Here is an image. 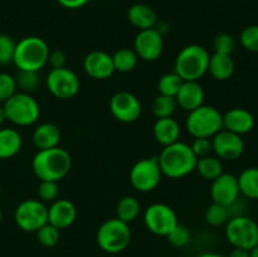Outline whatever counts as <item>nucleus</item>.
<instances>
[{"mask_svg":"<svg viewBox=\"0 0 258 257\" xmlns=\"http://www.w3.org/2000/svg\"><path fill=\"white\" fill-rule=\"evenodd\" d=\"M134 50L139 58L153 62L160 58L164 50V38L155 28L139 30L134 40Z\"/></svg>","mask_w":258,"mask_h":257,"instance_id":"nucleus-15","label":"nucleus"},{"mask_svg":"<svg viewBox=\"0 0 258 257\" xmlns=\"http://www.w3.org/2000/svg\"><path fill=\"white\" fill-rule=\"evenodd\" d=\"M22 135L15 128H0V159L15 156L22 149Z\"/></svg>","mask_w":258,"mask_h":257,"instance_id":"nucleus-25","label":"nucleus"},{"mask_svg":"<svg viewBox=\"0 0 258 257\" xmlns=\"http://www.w3.org/2000/svg\"><path fill=\"white\" fill-rule=\"evenodd\" d=\"M236 63L229 54L213 53L209 58L208 72L216 81H227L233 76Z\"/></svg>","mask_w":258,"mask_h":257,"instance_id":"nucleus-24","label":"nucleus"},{"mask_svg":"<svg viewBox=\"0 0 258 257\" xmlns=\"http://www.w3.org/2000/svg\"><path fill=\"white\" fill-rule=\"evenodd\" d=\"M183 78L179 75H176L175 72L165 73L160 77L158 82V90L159 95H165V96H171V97H175L178 91L180 90L181 85H183Z\"/></svg>","mask_w":258,"mask_h":257,"instance_id":"nucleus-31","label":"nucleus"},{"mask_svg":"<svg viewBox=\"0 0 258 257\" xmlns=\"http://www.w3.org/2000/svg\"><path fill=\"white\" fill-rule=\"evenodd\" d=\"M96 239L100 248L107 253L122 252L130 244V226L118 218L107 219L98 227Z\"/></svg>","mask_w":258,"mask_h":257,"instance_id":"nucleus-7","label":"nucleus"},{"mask_svg":"<svg viewBox=\"0 0 258 257\" xmlns=\"http://www.w3.org/2000/svg\"><path fill=\"white\" fill-rule=\"evenodd\" d=\"M83 70L93 80H106L115 72L112 55L103 50L90 52L83 59Z\"/></svg>","mask_w":258,"mask_h":257,"instance_id":"nucleus-17","label":"nucleus"},{"mask_svg":"<svg viewBox=\"0 0 258 257\" xmlns=\"http://www.w3.org/2000/svg\"><path fill=\"white\" fill-rule=\"evenodd\" d=\"M66 62H67V57H66L63 50L55 49L49 52V55H48V63H49V66L52 68L66 67Z\"/></svg>","mask_w":258,"mask_h":257,"instance_id":"nucleus-42","label":"nucleus"},{"mask_svg":"<svg viewBox=\"0 0 258 257\" xmlns=\"http://www.w3.org/2000/svg\"><path fill=\"white\" fill-rule=\"evenodd\" d=\"M49 52V47L44 39L34 35L25 37L15 45L13 63L18 70L38 72L48 63Z\"/></svg>","mask_w":258,"mask_h":257,"instance_id":"nucleus-4","label":"nucleus"},{"mask_svg":"<svg viewBox=\"0 0 258 257\" xmlns=\"http://www.w3.org/2000/svg\"><path fill=\"white\" fill-rule=\"evenodd\" d=\"M181 128L178 121L173 117L156 118L153 126V135L160 145L168 146L179 141Z\"/></svg>","mask_w":258,"mask_h":257,"instance_id":"nucleus-21","label":"nucleus"},{"mask_svg":"<svg viewBox=\"0 0 258 257\" xmlns=\"http://www.w3.org/2000/svg\"><path fill=\"white\" fill-rule=\"evenodd\" d=\"M37 239L42 246L44 247H53L59 241V229L57 227L52 226L50 223H45L44 226L40 227L37 232Z\"/></svg>","mask_w":258,"mask_h":257,"instance_id":"nucleus-34","label":"nucleus"},{"mask_svg":"<svg viewBox=\"0 0 258 257\" xmlns=\"http://www.w3.org/2000/svg\"><path fill=\"white\" fill-rule=\"evenodd\" d=\"M239 193L248 199H258V168H247L237 176Z\"/></svg>","mask_w":258,"mask_h":257,"instance_id":"nucleus-26","label":"nucleus"},{"mask_svg":"<svg viewBox=\"0 0 258 257\" xmlns=\"http://www.w3.org/2000/svg\"><path fill=\"white\" fill-rule=\"evenodd\" d=\"M212 148L217 158L221 160H237L244 151V141L241 135L222 128L212 138Z\"/></svg>","mask_w":258,"mask_h":257,"instance_id":"nucleus-14","label":"nucleus"},{"mask_svg":"<svg viewBox=\"0 0 258 257\" xmlns=\"http://www.w3.org/2000/svg\"><path fill=\"white\" fill-rule=\"evenodd\" d=\"M239 42L248 52L258 53V25L252 24L244 28L239 34Z\"/></svg>","mask_w":258,"mask_h":257,"instance_id":"nucleus-35","label":"nucleus"},{"mask_svg":"<svg viewBox=\"0 0 258 257\" xmlns=\"http://www.w3.org/2000/svg\"><path fill=\"white\" fill-rule=\"evenodd\" d=\"M2 221H3V212L2 209H0V223H2Z\"/></svg>","mask_w":258,"mask_h":257,"instance_id":"nucleus-49","label":"nucleus"},{"mask_svg":"<svg viewBox=\"0 0 258 257\" xmlns=\"http://www.w3.org/2000/svg\"><path fill=\"white\" fill-rule=\"evenodd\" d=\"M60 141V130L52 122L40 123L33 131V144L38 150H45L58 146Z\"/></svg>","mask_w":258,"mask_h":257,"instance_id":"nucleus-23","label":"nucleus"},{"mask_svg":"<svg viewBox=\"0 0 258 257\" xmlns=\"http://www.w3.org/2000/svg\"><path fill=\"white\" fill-rule=\"evenodd\" d=\"M196 170L198 171L202 178L207 180H214L223 173V164L216 155H208L204 158H199L197 160Z\"/></svg>","mask_w":258,"mask_h":257,"instance_id":"nucleus-27","label":"nucleus"},{"mask_svg":"<svg viewBox=\"0 0 258 257\" xmlns=\"http://www.w3.org/2000/svg\"><path fill=\"white\" fill-rule=\"evenodd\" d=\"M48 91L59 100L75 97L80 91V78L67 67L50 68L45 78Z\"/></svg>","mask_w":258,"mask_h":257,"instance_id":"nucleus-11","label":"nucleus"},{"mask_svg":"<svg viewBox=\"0 0 258 257\" xmlns=\"http://www.w3.org/2000/svg\"><path fill=\"white\" fill-rule=\"evenodd\" d=\"M0 194H2V186H0Z\"/></svg>","mask_w":258,"mask_h":257,"instance_id":"nucleus-50","label":"nucleus"},{"mask_svg":"<svg viewBox=\"0 0 258 257\" xmlns=\"http://www.w3.org/2000/svg\"><path fill=\"white\" fill-rule=\"evenodd\" d=\"M57 2L67 9H78L87 4L90 0H57Z\"/></svg>","mask_w":258,"mask_h":257,"instance_id":"nucleus-43","label":"nucleus"},{"mask_svg":"<svg viewBox=\"0 0 258 257\" xmlns=\"http://www.w3.org/2000/svg\"><path fill=\"white\" fill-rule=\"evenodd\" d=\"M7 120L17 126H30L40 116V106L30 93L15 92L3 105Z\"/></svg>","mask_w":258,"mask_h":257,"instance_id":"nucleus-6","label":"nucleus"},{"mask_svg":"<svg viewBox=\"0 0 258 257\" xmlns=\"http://www.w3.org/2000/svg\"><path fill=\"white\" fill-rule=\"evenodd\" d=\"M198 257H226L223 254H219V253H202L199 254Z\"/></svg>","mask_w":258,"mask_h":257,"instance_id":"nucleus-47","label":"nucleus"},{"mask_svg":"<svg viewBox=\"0 0 258 257\" xmlns=\"http://www.w3.org/2000/svg\"><path fill=\"white\" fill-rule=\"evenodd\" d=\"M154 28H155V29L158 30V32L163 35V37L169 32V30H170V25H169V23H166V22H156L155 27Z\"/></svg>","mask_w":258,"mask_h":257,"instance_id":"nucleus-45","label":"nucleus"},{"mask_svg":"<svg viewBox=\"0 0 258 257\" xmlns=\"http://www.w3.org/2000/svg\"><path fill=\"white\" fill-rule=\"evenodd\" d=\"M185 127L194 139H212L223 128V113L214 106L202 105L188 113Z\"/></svg>","mask_w":258,"mask_h":257,"instance_id":"nucleus-5","label":"nucleus"},{"mask_svg":"<svg viewBox=\"0 0 258 257\" xmlns=\"http://www.w3.org/2000/svg\"><path fill=\"white\" fill-rule=\"evenodd\" d=\"M17 226L24 232H37L48 223V207L39 199H25L14 212Z\"/></svg>","mask_w":258,"mask_h":257,"instance_id":"nucleus-10","label":"nucleus"},{"mask_svg":"<svg viewBox=\"0 0 258 257\" xmlns=\"http://www.w3.org/2000/svg\"><path fill=\"white\" fill-rule=\"evenodd\" d=\"M229 219V213L227 206L219 203H212L206 211V221L207 223L213 227L222 226L227 223Z\"/></svg>","mask_w":258,"mask_h":257,"instance_id":"nucleus-33","label":"nucleus"},{"mask_svg":"<svg viewBox=\"0 0 258 257\" xmlns=\"http://www.w3.org/2000/svg\"><path fill=\"white\" fill-rule=\"evenodd\" d=\"M127 19L130 24L139 30L154 28L158 22L155 10L149 5L143 4V3L131 5L127 12Z\"/></svg>","mask_w":258,"mask_h":257,"instance_id":"nucleus-22","label":"nucleus"},{"mask_svg":"<svg viewBox=\"0 0 258 257\" xmlns=\"http://www.w3.org/2000/svg\"><path fill=\"white\" fill-rule=\"evenodd\" d=\"M209 58L211 54L203 45L189 44L176 55L174 72L183 81H199L208 72Z\"/></svg>","mask_w":258,"mask_h":257,"instance_id":"nucleus-3","label":"nucleus"},{"mask_svg":"<svg viewBox=\"0 0 258 257\" xmlns=\"http://www.w3.org/2000/svg\"><path fill=\"white\" fill-rule=\"evenodd\" d=\"M249 257H258V244L252 249H249Z\"/></svg>","mask_w":258,"mask_h":257,"instance_id":"nucleus-48","label":"nucleus"},{"mask_svg":"<svg viewBox=\"0 0 258 257\" xmlns=\"http://www.w3.org/2000/svg\"><path fill=\"white\" fill-rule=\"evenodd\" d=\"M213 48L214 53L232 55V53L236 49V40H234L232 34H228V33H219L214 38Z\"/></svg>","mask_w":258,"mask_h":257,"instance_id":"nucleus-37","label":"nucleus"},{"mask_svg":"<svg viewBox=\"0 0 258 257\" xmlns=\"http://www.w3.org/2000/svg\"><path fill=\"white\" fill-rule=\"evenodd\" d=\"M138 59L139 57L135 50L128 49V48H121V49L116 50L112 55L115 71L121 73L131 72L138 65Z\"/></svg>","mask_w":258,"mask_h":257,"instance_id":"nucleus-29","label":"nucleus"},{"mask_svg":"<svg viewBox=\"0 0 258 257\" xmlns=\"http://www.w3.org/2000/svg\"><path fill=\"white\" fill-rule=\"evenodd\" d=\"M190 231L186 226L184 224L178 223L166 236L168 241L170 242V244H173L174 247H184L189 243L190 241Z\"/></svg>","mask_w":258,"mask_h":257,"instance_id":"nucleus-36","label":"nucleus"},{"mask_svg":"<svg viewBox=\"0 0 258 257\" xmlns=\"http://www.w3.org/2000/svg\"><path fill=\"white\" fill-rule=\"evenodd\" d=\"M190 146L198 159L204 158V156H208L211 155V153H213V148H212V139L196 138Z\"/></svg>","mask_w":258,"mask_h":257,"instance_id":"nucleus-41","label":"nucleus"},{"mask_svg":"<svg viewBox=\"0 0 258 257\" xmlns=\"http://www.w3.org/2000/svg\"><path fill=\"white\" fill-rule=\"evenodd\" d=\"M198 158L189 144L176 141L171 145L164 146L158 156L159 166L163 175L171 179H180L196 170Z\"/></svg>","mask_w":258,"mask_h":257,"instance_id":"nucleus-1","label":"nucleus"},{"mask_svg":"<svg viewBox=\"0 0 258 257\" xmlns=\"http://www.w3.org/2000/svg\"><path fill=\"white\" fill-rule=\"evenodd\" d=\"M161 176H163V173L159 166L158 156L140 159L134 164L128 174L133 188L141 193L154 190L160 183Z\"/></svg>","mask_w":258,"mask_h":257,"instance_id":"nucleus-9","label":"nucleus"},{"mask_svg":"<svg viewBox=\"0 0 258 257\" xmlns=\"http://www.w3.org/2000/svg\"><path fill=\"white\" fill-rule=\"evenodd\" d=\"M176 107H178V103H176L175 97L159 95L154 98L151 111L156 118L173 117V113L175 112Z\"/></svg>","mask_w":258,"mask_h":257,"instance_id":"nucleus-30","label":"nucleus"},{"mask_svg":"<svg viewBox=\"0 0 258 257\" xmlns=\"http://www.w3.org/2000/svg\"><path fill=\"white\" fill-rule=\"evenodd\" d=\"M110 111L117 121L130 123L140 117L143 107L140 100L134 93L120 91L111 97Z\"/></svg>","mask_w":258,"mask_h":257,"instance_id":"nucleus-13","label":"nucleus"},{"mask_svg":"<svg viewBox=\"0 0 258 257\" xmlns=\"http://www.w3.org/2000/svg\"><path fill=\"white\" fill-rule=\"evenodd\" d=\"M17 90L18 87L14 76L7 72L0 73V102L4 103L5 101L9 100L17 92Z\"/></svg>","mask_w":258,"mask_h":257,"instance_id":"nucleus-40","label":"nucleus"},{"mask_svg":"<svg viewBox=\"0 0 258 257\" xmlns=\"http://www.w3.org/2000/svg\"><path fill=\"white\" fill-rule=\"evenodd\" d=\"M76 218L77 208L68 199H55L48 208V223L57 227L59 231L72 226Z\"/></svg>","mask_w":258,"mask_h":257,"instance_id":"nucleus-18","label":"nucleus"},{"mask_svg":"<svg viewBox=\"0 0 258 257\" xmlns=\"http://www.w3.org/2000/svg\"><path fill=\"white\" fill-rule=\"evenodd\" d=\"M39 75L35 71H22L18 70L15 76L17 87L20 88V92L30 93L39 86Z\"/></svg>","mask_w":258,"mask_h":257,"instance_id":"nucleus-32","label":"nucleus"},{"mask_svg":"<svg viewBox=\"0 0 258 257\" xmlns=\"http://www.w3.org/2000/svg\"><path fill=\"white\" fill-rule=\"evenodd\" d=\"M226 237L233 247L249 251L258 244V224L248 216L232 217L226 224Z\"/></svg>","mask_w":258,"mask_h":257,"instance_id":"nucleus-8","label":"nucleus"},{"mask_svg":"<svg viewBox=\"0 0 258 257\" xmlns=\"http://www.w3.org/2000/svg\"><path fill=\"white\" fill-rule=\"evenodd\" d=\"M17 43L10 35L0 33V65H9L14 59V52Z\"/></svg>","mask_w":258,"mask_h":257,"instance_id":"nucleus-38","label":"nucleus"},{"mask_svg":"<svg viewBox=\"0 0 258 257\" xmlns=\"http://www.w3.org/2000/svg\"><path fill=\"white\" fill-rule=\"evenodd\" d=\"M239 186L237 176L229 173H222L218 178L212 180L211 196L214 203L228 207L239 198Z\"/></svg>","mask_w":258,"mask_h":257,"instance_id":"nucleus-16","label":"nucleus"},{"mask_svg":"<svg viewBox=\"0 0 258 257\" xmlns=\"http://www.w3.org/2000/svg\"><path fill=\"white\" fill-rule=\"evenodd\" d=\"M204 97L206 93L198 81H184L180 90L176 93L175 100L179 107L190 112L204 105Z\"/></svg>","mask_w":258,"mask_h":257,"instance_id":"nucleus-20","label":"nucleus"},{"mask_svg":"<svg viewBox=\"0 0 258 257\" xmlns=\"http://www.w3.org/2000/svg\"><path fill=\"white\" fill-rule=\"evenodd\" d=\"M32 168L39 180L59 181L70 173L72 158L67 150L59 146L38 150L33 156Z\"/></svg>","mask_w":258,"mask_h":257,"instance_id":"nucleus-2","label":"nucleus"},{"mask_svg":"<svg viewBox=\"0 0 258 257\" xmlns=\"http://www.w3.org/2000/svg\"><path fill=\"white\" fill-rule=\"evenodd\" d=\"M254 127V116L251 111L243 107H234L227 111L223 115V128L237 134L244 135Z\"/></svg>","mask_w":258,"mask_h":257,"instance_id":"nucleus-19","label":"nucleus"},{"mask_svg":"<svg viewBox=\"0 0 258 257\" xmlns=\"http://www.w3.org/2000/svg\"><path fill=\"white\" fill-rule=\"evenodd\" d=\"M141 211V204L135 197H123L118 201L117 206H116V218L121 219V221L130 223V222L135 221L139 217Z\"/></svg>","mask_w":258,"mask_h":257,"instance_id":"nucleus-28","label":"nucleus"},{"mask_svg":"<svg viewBox=\"0 0 258 257\" xmlns=\"http://www.w3.org/2000/svg\"><path fill=\"white\" fill-rule=\"evenodd\" d=\"M228 257H249V251L244 248H238V247H233Z\"/></svg>","mask_w":258,"mask_h":257,"instance_id":"nucleus-44","label":"nucleus"},{"mask_svg":"<svg viewBox=\"0 0 258 257\" xmlns=\"http://www.w3.org/2000/svg\"><path fill=\"white\" fill-rule=\"evenodd\" d=\"M144 223L151 233L166 237L179 222L176 213L170 206L154 203L144 212Z\"/></svg>","mask_w":258,"mask_h":257,"instance_id":"nucleus-12","label":"nucleus"},{"mask_svg":"<svg viewBox=\"0 0 258 257\" xmlns=\"http://www.w3.org/2000/svg\"><path fill=\"white\" fill-rule=\"evenodd\" d=\"M7 121V115H5V111L3 106H0V126Z\"/></svg>","mask_w":258,"mask_h":257,"instance_id":"nucleus-46","label":"nucleus"},{"mask_svg":"<svg viewBox=\"0 0 258 257\" xmlns=\"http://www.w3.org/2000/svg\"><path fill=\"white\" fill-rule=\"evenodd\" d=\"M59 194V188H58V181L53 180H40L38 185V197L39 201L44 202H54Z\"/></svg>","mask_w":258,"mask_h":257,"instance_id":"nucleus-39","label":"nucleus"}]
</instances>
